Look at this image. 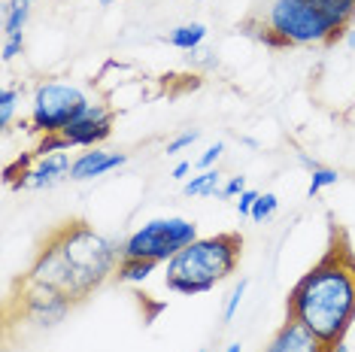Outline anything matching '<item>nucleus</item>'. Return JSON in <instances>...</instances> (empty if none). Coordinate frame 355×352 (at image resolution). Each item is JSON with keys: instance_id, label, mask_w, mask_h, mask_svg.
I'll list each match as a JSON object with an SVG mask.
<instances>
[{"instance_id": "nucleus-8", "label": "nucleus", "mask_w": 355, "mask_h": 352, "mask_svg": "<svg viewBox=\"0 0 355 352\" xmlns=\"http://www.w3.org/2000/svg\"><path fill=\"white\" fill-rule=\"evenodd\" d=\"M67 146H85V149H94L98 143H103L112 134V113L103 103H92L85 109V116L79 122L67 125L64 131H58Z\"/></svg>"}, {"instance_id": "nucleus-24", "label": "nucleus", "mask_w": 355, "mask_h": 352, "mask_svg": "<svg viewBox=\"0 0 355 352\" xmlns=\"http://www.w3.org/2000/svg\"><path fill=\"white\" fill-rule=\"evenodd\" d=\"M255 201H258V191L255 188H246L243 195H237V213L240 215H252Z\"/></svg>"}, {"instance_id": "nucleus-21", "label": "nucleus", "mask_w": 355, "mask_h": 352, "mask_svg": "<svg viewBox=\"0 0 355 352\" xmlns=\"http://www.w3.org/2000/svg\"><path fill=\"white\" fill-rule=\"evenodd\" d=\"M195 140H198V131H182V134H176V137L167 143V155H176V152L189 149Z\"/></svg>"}, {"instance_id": "nucleus-19", "label": "nucleus", "mask_w": 355, "mask_h": 352, "mask_svg": "<svg viewBox=\"0 0 355 352\" xmlns=\"http://www.w3.org/2000/svg\"><path fill=\"white\" fill-rule=\"evenodd\" d=\"M15 103H19V88H3V91H0V125L3 127H10V122H12Z\"/></svg>"}, {"instance_id": "nucleus-27", "label": "nucleus", "mask_w": 355, "mask_h": 352, "mask_svg": "<svg viewBox=\"0 0 355 352\" xmlns=\"http://www.w3.org/2000/svg\"><path fill=\"white\" fill-rule=\"evenodd\" d=\"M225 352H243V346H240V340H237V343H228V346H225Z\"/></svg>"}, {"instance_id": "nucleus-2", "label": "nucleus", "mask_w": 355, "mask_h": 352, "mask_svg": "<svg viewBox=\"0 0 355 352\" xmlns=\"http://www.w3.org/2000/svg\"><path fill=\"white\" fill-rule=\"evenodd\" d=\"M122 261V246L98 234L88 222L70 219L46 234L28 267V276L64 294L70 303L85 301L101 289Z\"/></svg>"}, {"instance_id": "nucleus-3", "label": "nucleus", "mask_w": 355, "mask_h": 352, "mask_svg": "<svg viewBox=\"0 0 355 352\" xmlns=\"http://www.w3.org/2000/svg\"><path fill=\"white\" fill-rule=\"evenodd\" d=\"M243 255V237L237 231H225L213 237H198L167 261L164 285L176 294L213 292L222 279H228Z\"/></svg>"}, {"instance_id": "nucleus-17", "label": "nucleus", "mask_w": 355, "mask_h": 352, "mask_svg": "<svg viewBox=\"0 0 355 352\" xmlns=\"http://www.w3.org/2000/svg\"><path fill=\"white\" fill-rule=\"evenodd\" d=\"M279 210V201H277V195H258V201H255V206H252V215H249V219L252 222H268L273 213Z\"/></svg>"}, {"instance_id": "nucleus-13", "label": "nucleus", "mask_w": 355, "mask_h": 352, "mask_svg": "<svg viewBox=\"0 0 355 352\" xmlns=\"http://www.w3.org/2000/svg\"><path fill=\"white\" fill-rule=\"evenodd\" d=\"M28 15H31V0H10L3 6V34L6 37L21 34L28 25Z\"/></svg>"}, {"instance_id": "nucleus-22", "label": "nucleus", "mask_w": 355, "mask_h": 352, "mask_svg": "<svg viewBox=\"0 0 355 352\" xmlns=\"http://www.w3.org/2000/svg\"><path fill=\"white\" fill-rule=\"evenodd\" d=\"M243 191H246V176H231L222 186L219 197H237V195H243Z\"/></svg>"}, {"instance_id": "nucleus-9", "label": "nucleus", "mask_w": 355, "mask_h": 352, "mask_svg": "<svg viewBox=\"0 0 355 352\" xmlns=\"http://www.w3.org/2000/svg\"><path fill=\"white\" fill-rule=\"evenodd\" d=\"M264 352H328V346L310 328H304L295 319H286L270 337V343L264 346Z\"/></svg>"}, {"instance_id": "nucleus-25", "label": "nucleus", "mask_w": 355, "mask_h": 352, "mask_svg": "<svg viewBox=\"0 0 355 352\" xmlns=\"http://www.w3.org/2000/svg\"><path fill=\"white\" fill-rule=\"evenodd\" d=\"M189 58H191V61H195V64H216V58H213V52H209V49H204V46H198V49H195V52H191V55H189Z\"/></svg>"}, {"instance_id": "nucleus-31", "label": "nucleus", "mask_w": 355, "mask_h": 352, "mask_svg": "<svg viewBox=\"0 0 355 352\" xmlns=\"http://www.w3.org/2000/svg\"><path fill=\"white\" fill-rule=\"evenodd\" d=\"M198 352H207V349H198Z\"/></svg>"}, {"instance_id": "nucleus-16", "label": "nucleus", "mask_w": 355, "mask_h": 352, "mask_svg": "<svg viewBox=\"0 0 355 352\" xmlns=\"http://www.w3.org/2000/svg\"><path fill=\"white\" fill-rule=\"evenodd\" d=\"M337 182H340V173H337V170H331V167H313V170H310V188H306V195L316 197L322 188L337 186Z\"/></svg>"}, {"instance_id": "nucleus-15", "label": "nucleus", "mask_w": 355, "mask_h": 352, "mask_svg": "<svg viewBox=\"0 0 355 352\" xmlns=\"http://www.w3.org/2000/svg\"><path fill=\"white\" fill-rule=\"evenodd\" d=\"M155 261H143V258H122L116 267V279L119 283H143L149 279V274L155 270Z\"/></svg>"}, {"instance_id": "nucleus-23", "label": "nucleus", "mask_w": 355, "mask_h": 352, "mask_svg": "<svg viewBox=\"0 0 355 352\" xmlns=\"http://www.w3.org/2000/svg\"><path fill=\"white\" fill-rule=\"evenodd\" d=\"M222 152H225V143H216V146H209L204 155L198 158V167H200V170H209V167H213L222 158Z\"/></svg>"}, {"instance_id": "nucleus-7", "label": "nucleus", "mask_w": 355, "mask_h": 352, "mask_svg": "<svg viewBox=\"0 0 355 352\" xmlns=\"http://www.w3.org/2000/svg\"><path fill=\"white\" fill-rule=\"evenodd\" d=\"M19 294L10 301V303H19V316L25 319V322L37 325V328H52L58 325L64 316L70 313V303L64 294H58L55 289H49V285L37 283V279H31L28 274L19 279Z\"/></svg>"}, {"instance_id": "nucleus-29", "label": "nucleus", "mask_w": 355, "mask_h": 352, "mask_svg": "<svg viewBox=\"0 0 355 352\" xmlns=\"http://www.w3.org/2000/svg\"><path fill=\"white\" fill-rule=\"evenodd\" d=\"M346 39H349V46L355 49V30H349V34H346Z\"/></svg>"}, {"instance_id": "nucleus-10", "label": "nucleus", "mask_w": 355, "mask_h": 352, "mask_svg": "<svg viewBox=\"0 0 355 352\" xmlns=\"http://www.w3.org/2000/svg\"><path fill=\"white\" fill-rule=\"evenodd\" d=\"M128 161L125 152H103L94 146L92 152H83L79 158H73V167H70V179L73 182H85V179H94V176H103L116 167H122Z\"/></svg>"}, {"instance_id": "nucleus-12", "label": "nucleus", "mask_w": 355, "mask_h": 352, "mask_svg": "<svg viewBox=\"0 0 355 352\" xmlns=\"http://www.w3.org/2000/svg\"><path fill=\"white\" fill-rule=\"evenodd\" d=\"M167 39H171L173 49L195 52L198 46H204V39H207V28L200 25V21H191V25H180V28H173V34L167 37Z\"/></svg>"}, {"instance_id": "nucleus-4", "label": "nucleus", "mask_w": 355, "mask_h": 352, "mask_svg": "<svg viewBox=\"0 0 355 352\" xmlns=\"http://www.w3.org/2000/svg\"><path fill=\"white\" fill-rule=\"evenodd\" d=\"M246 34L255 39L273 46V49H286V46H331L343 39L349 30L337 25L331 15L316 10L306 0H273L268 6L264 21L246 19L243 25Z\"/></svg>"}, {"instance_id": "nucleus-14", "label": "nucleus", "mask_w": 355, "mask_h": 352, "mask_svg": "<svg viewBox=\"0 0 355 352\" xmlns=\"http://www.w3.org/2000/svg\"><path fill=\"white\" fill-rule=\"evenodd\" d=\"M306 3H313L316 10H322L325 15L337 21V25H343L349 30L352 19H355V0H306Z\"/></svg>"}, {"instance_id": "nucleus-1", "label": "nucleus", "mask_w": 355, "mask_h": 352, "mask_svg": "<svg viewBox=\"0 0 355 352\" xmlns=\"http://www.w3.org/2000/svg\"><path fill=\"white\" fill-rule=\"evenodd\" d=\"M286 319L310 328L325 346H337L349 334L355 322V249L334 219L322 258L288 289Z\"/></svg>"}, {"instance_id": "nucleus-20", "label": "nucleus", "mask_w": 355, "mask_h": 352, "mask_svg": "<svg viewBox=\"0 0 355 352\" xmlns=\"http://www.w3.org/2000/svg\"><path fill=\"white\" fill-rule=\"evenodd\" d=\"M21 49H25V37H21V34L6 37V39H3V49H0V58L10 64V61L15 58V55H21Z\"/></svg>"}, {"instance_id": "nucleus-11", "label": "nucleus", "mask_w": 355, "mask_h": 352, "mask_svg": "<svg viewBox=\"0 0 355 352\" xmlns=\"http://www.w3.org/2000/svg\"><path fill=\"white\" fill-rule=\"evenodd\" d=\"M222 173L216 170V167H209V170H204V173H198V176H191L189 182H185V195L189 197H219V191H222Z\"/></svg>"}, {"instance_id": "nucleus-30", "label": "nucleus", "mask_w": 355, "mask_h": 352, "mask_svg": "<svg viewBox=\"0 0 355 352\" xmlns=\"http://www.w3.org/2000/svg\"><path fill=\"white\" fill-rule=\"evenodd\" d=\"M101 3H103V6H107V3H112V0H101Z\"/></svg>"}, {"instance_id": "nucleus-28", "label": "nucleus", "mask_w": 355, "mask_h": 352, "mask_svg": "<svg viewBox=\"0 0 355 352\" xmlns=\"http://www.w3.org/2000/svg\"><path fill=\"white\" fill-rule=\"evenodd\" d=\"M328 352H349V346H346V343H337V346H328Z\"/></svg>"}, {"instance_id": "nucleus-5", "label": "nucleus", "mask_w": 355, "mask_h": 352, "mask_svg": "<svg viewBox=\"0 0 355 352\" xmlns=\"http://www.w3.org/2000/svg\"><path fill=\"white\" fill-rule=\"evenodd\" d=\"M198 240V225L180 215L171 219H152L137 228L122 243V258H143V261H171L176 252Z\"/></svg>"}, {"instance_id": "nucleus-18", "label": "nucleus", "mask_w": 355, "mask_h": 352, "mask_svg": "<svg viewBox=\"0 0 355 352\" xmlns=\"http://www.w3.org/2000/svg\"><path fill=\"white\" fill-rule=\"evenodd\" d=\"M246 285H249V279H240V283L231 289L228 301H225V310H222V319H225V322H231V319L237 316L240 303H243V294H246Z\"/></svg>"}, {"instance_id": "nucleus-6", "label": "nucleus", "mask_w": 355, "mask_h": 352, "mask_svg": "<svg viewBox=\"0 0 355 352\" xmlns=\"http://www.w3.org/2000/svg\"><path fill=\"white\" fill-rule=\"evenodd\" d=\"M92 100L67 82H43L34 91V109H31L28 127L37 134H58L67 125L79 122Z\"/></svg>"}, {"instance_id": "nucleus-26", "label": "nucleus", "mask_w": 355, "mask_h": 352, "mask_svg": "<svg viewBox=\"0 0 355 352\" xmlns=\"http://www.w3.org/2000/svg\"><path fill=\"white\" fill-rule=\"evenodd\" d=\"M189 170H191V164L189 161H180L173 167V179H185V176H189Z\"/></svg>"}]
</instances>
